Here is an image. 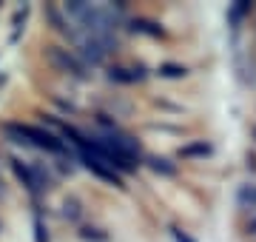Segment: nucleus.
Segmentation results:
<instances>
[{
    "label": "nucleus",
    "mask_w": 256,
    "mask_h": 242,
    "mask_svg": "<svg viewBox=\"0 0 256 242\" xmlns=\"http://www.w3.org/2000/svg\"><path fill=\"white\" fill-rule=\"evenodd\" d=\"M6 131H9V134H14V137H20V142H28V146H37V148L54 151V154H60V151H63V142L57 140L54 134L37 128V126H6Z\"/></svg>",
    "instance_id": "1"
},
{
    "label": "nucleus",
    "mask_w": 256,
    "mask_h": 242,
    "mask_svg": "<svg viewBox=\"0 0 256 242\" xmlns=\"http://www.w3.org/2000/svg\"><path fill=\"white\" fill-rule=\"evenodd\" d=\"M46 57H48V63L54 66V68H60V72H68V74L74 77H86V66L77 60L74 54H68V48H46Z\"/></svg>",
    "instance_id": "2"
},
{
    "label": "nucleus",
    "mask_w": 256,
    "mask_h": 242,
    "mask_svg": "<svg viewBox=\"0 0 256 242\" xmlns=\"http://www.w3.org/2000/svg\"><path fill=\"white\" fill-rule=\"evenodd\" d=\"M14 171H18V177L28 186V191H34V194L40 191V180L34 177V171H32V168H26V166H20V162H14Z\"/></svg>",
    "instance_id": "3"
},
{
    "label": "nucleus",
    "mask_w": 256,
    "mask_h": 242,
    "mask_svg": "<svg viewBox=\"0 0 256 242\" xmlns=\"http://www.w3.org/2000/svg\"><path fill=\"white\" fill-rule=\"evenodd\" d=\"M239 205L242 208H256V186H245L239 191Z\"/></svg>",
    "instance_id": "4"
},
{
    "label": "nucleus",
    "mask_w": 256,
    "mask_h": 242,
    "mask_svg": "<svg viewBox=\"0 0 256 242\" xmlns=\"http://www.w3.org/2000/svg\"><path fill=\"white\" fill-rule=\"evenodd\" d=\"M180 154H182V157H194V154H202V157H205V154H210V146H208V142H196V146L182 148Z\"/></svg>",
    "instance_id": "5"
},
{
    "label": "nucleus",
    "mask_w": 256,
    "mask_h": 242,
    "mask_svg": "<svg viewBox=\"0 0 256 242\" xmlns=\"http://www.w3.org/2000/svg\"><path fill=\"white\" fill-rule=\"evenodd\" d=\"M160 74H165V77H182L185 68H182V66H162V68H160Z\"/></svg>",
    "instance_id": "6"
},
{
    "label": "nucleus",
    "mask_w": 256,
    "mask_h": 242,
    "mask_svg": "<svg viewBox=\"0 0 256 242\" xmlns=\"http://www.w3.org/2000/svg\"><path fill=\"white\" fill-rule=\"evenodd\" d=\"M248 231H250V234H256V216L250 220V225H248Z\"/></svg>",
    "instance_id": "7"
},
{
    "label": "nucleus",
    "mask_w": 256,
    "mask_h": 242,
    "mask_svg": "<svg viewBox=\"0 0 256 242\" xmlns=\"http://www.w3.org/2000/svg\"><path fill=\"white\" fill-rule=\"evenodd\" d=\"M254 137H256V128H254Z\"/></svg>",
    "instance_id": "8"
}]
</instances>
